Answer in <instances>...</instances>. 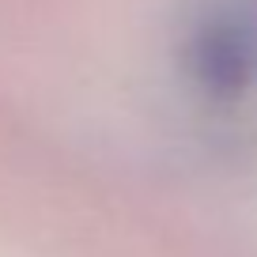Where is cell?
<instances>
[{
  "mask_svg": "<svg viewBox=\"0 0 257 257\" xmlns=\"http://www.w3.org/2000/svg\"><path fill=\"white\" fill-rule=\"evenodd\" d=\"M193 83L216 102H238L257 80V16L246 4L204 12L185 46Z\"/></svg>",
  "mask_w": 257,
  "mask_h": 257,
  "instance_id": "obj_1",
  "label": "cell"
}]
</instances>
